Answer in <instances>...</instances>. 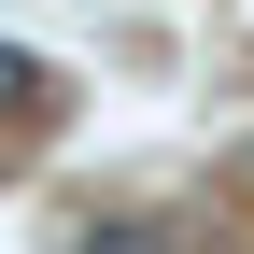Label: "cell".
Masks as SVG:
<instances>
[{
	"label": "cell",
	"instance_id": "obj_1",
	"mask_svg": "<svg viewBox=\"0 0 254 254\" xmlns=\"http://www.w3.org/2000/svg\"><path fill=\"white\" fill-rule=\"evenodd\" d=\"M43 99H57V71H43V57H14V43H0V127H28Z\"/></svg>",
	"mask_w": 254,
	"mask_h": 254
},
{
	"label": "cell",
	"instance_id": "obj_2",
	"mask_svg": "<svg viewBox=\"0 0 254 254\" xmlns=\"http://www.w3.org/2000/svg\"><path fill=\"white\" fill-rule=\"evenodd\" d=\"M85 254H170V240H155V226H99Z\"/></svg>",
	"mask_w": 254,
	"mask_h": 254
},
{
	"label": "cell",
	"instance_id": "obj_3",
	"mask_svg": "<svg viewBox=\"0 0 254 254\" xmlns=\"http://www.w3.org/2000/svg\"><path fill=\"white\" fill-rule=\"evenodd\" d=\"M240 170H254V155H240Z\"/></svg>",
	"mask_w": 254,
	"mask_h": 254
}]
</instances>
